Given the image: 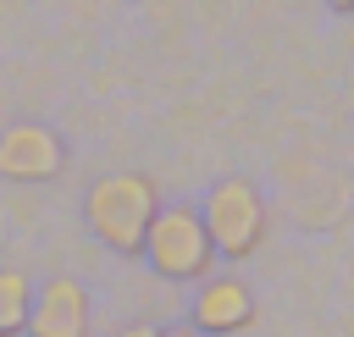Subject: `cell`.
Listing matches in <instances>:
<instances>
[{
  "label": "cell",
  "mask_w": 354,
  "mask_h": 337,
  "mask_svg": "<svg viewBox=\"0 0 354 337\" xmlns=\"http://www.w3.org/2000/svg\"><path fill=\"white\" fill-rule=\"evenodd\" d=\"M160 210V188H155V177H144V171H111V177H100L94 188H88V199H83V215H88V232L105 243V249H116V254H138L144 249V232H149V215Z\"/></svg>",
  "instance_id": "6da1fadb"
},
{
  "label": "cell",
  "mask_w": 354,
  "mask_h": 337,
  "mask_svg": "<svg viewBox=\"0 0 354 337\" xmlns=\"http://www.w3.org/2000/svg\"><path fill=\"white\" fill-rule=\"evenodd\" d=\"M199 215H205V232H210V243H216V260H249V254L266 249L271 215H266V193H260L254 182L221 177V182L205 193Z\"/></svg>",
  "instance_id": "7a4b0ae2"
},
{
  "label": "cell",
  "mask_w": 354,
  "mask_h": 337,
  "mask_svg": "<svg viewBox=\"0 0 354 337\" xmlns=\"http://www.w3.org/2000/svg\"><path fill=\"white\" fill-rule=\"evenodd\" d=\"M149 265H155V276H166V282H199L210 265H216V243H210V232H205V215L194 210V204H160L155 215H149V232H144V249H138Z\"/></svg>",
  "instance_id": "3957f363"
},
{
  "label": "cell",
  "mask_w": 354,
  "mask_h": 337,
  "mask_svg": "<svg viewBox=\"0 0 354 337\" xmlns=\"http://www.w3.org/2000/svg\"><path fill=\"white\" fill-rule=\"evenodd\" d=\"M61 166H66V144L50 127L17 122L0 133V177L6 182H50V177H61Z\"/></svg>",
  "instance_id": "277c9868"
},
{
  "label": "cell",
  "mask_w": 354,
  "mask_h": 337,
  "mask_svg": "<svg viewBox=\"0 0 354 337\" xmlns=\"http://www.w3.org/2000/svg\"><path fill=\"white\" fill-rule=\"evenodd\" d=\"M254 315H260V304H254V287H249V282H238V276H210V271L199 276V298H194V326H199V331L232 337V331H249Z\"/></svg>",
  "instance_id": "5b68a950"
},
{
  "label": "cell",
  "mask_w": 354,
  "mask_h": 337,
  "mask_svg": "<svg viewBox=\"0 0 354 337\" xmlns=\"http://www.w3.org/2000/svg\"><path fill=\"white\" fill-rule=\"evenodd\" d=\"M28 331L33 337H83L88 331V293L72 276H50L44 293L28 304Z\"/></svg>",
  "instance_id": "8992f818"
},
{
  "label": "cell",
  "mask_w": 354,
  "mask_h": 337,
  "mask_svg": "<svg viewBox=\"0 0 354 337\" xmlns=\"http://www.w3.org/2000/svg\"><path fill=\"white\" fill-rule=\"evenodd\" d=\"M28 304H33L28 276H22V271H0V337L28 331Z\"/></svg>",
  "instance_id": "52a82bcc"
},
{
  "label": "cell",
  "mask_w": 354,
  "mask_h": 337,
  "mask_svg": "<svg viewBox=\"0 0 354 337\" xmlns=\"http://www.w3.org/2000/svg\"><path fill=\"white\" fill-rule=\"evenodd\" d=\"M332 6H337V11H354V0H332Z\"/></svg>",
  "instance_id": "ba28073f"
}]
</instances>
